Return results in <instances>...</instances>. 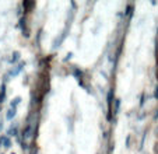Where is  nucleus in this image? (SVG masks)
<instances>
[{"instance_id":"f257e3e1","label":"nucleus","mask_w":158,"mask_h":154,"mask_svg":"<svg viewBox=\"0 0 158 154\" xmlns=\"http://www.w3.org/2000/svg\"><path fill=\"white\" fill-rule=\"evenodd\" d=\"M14 113H15V112H14V109H10V111H9V113H7V119H11L13 116H14Z\"/></svg>"},{"instance_id":"f03ea898","label":"nucleus","mask_w":158,"mask_h":154,"mask_svg":"<svg viewBox=\"0 0 158 154\" xmlns=\"http://www.w3.org/2000/svg\"><path fill=\"white\" fill-rule=\"evenodd\" d=\"M2 140H3L4 146H6V147H9V146H10V140L7 139V137H3V139H2Z\"/></svg>"}]
</instances>
